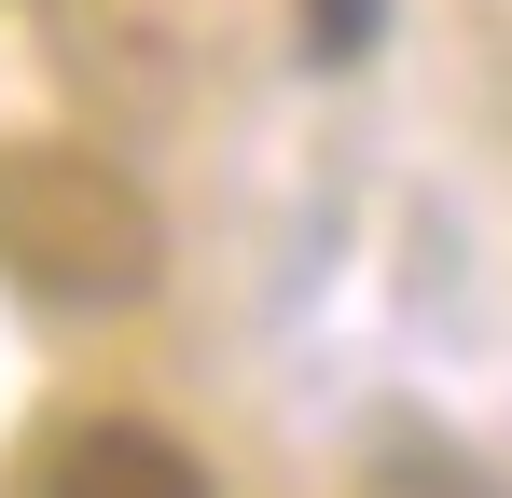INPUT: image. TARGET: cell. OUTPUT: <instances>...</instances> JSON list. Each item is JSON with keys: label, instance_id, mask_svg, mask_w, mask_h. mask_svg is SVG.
<instances>
[{"label": "cell", "instance_id": "1", "mask_svg": "<svg viewBox=\"0 0 512 498\" xmlns=\"http://www.w3.org/2000/svg\"><path fill=\"white\" fill-rule=\"evenodd\" d=\"M153 263H167V222H153V194L111 153H84V139H0V277L28 305H70V319L139 305Z\"/></svg>", "mask_w": 512, "mask_h": 498}, {"label": "cell", "instance_id": "3", "mask_svg": "<svg viewBox=\"0 0 512 498\" xmlns=\"http://www.w3.org/2000/svg\"><path fill=\"white\" fill-rule=\"evenodd\" d=\"M360 42H374V0H305V56H360Z\"/></svg>", "mask_w": 512, "mask_h": 498}, {"label": "cell", "instance_id": "2", "mask_svg": "<svg viewBox=\"0 0 512 498\" xmlns=\"http://www.w3.org/2000/svg\"><path fill=\"white\" fill-rule=\"evenodd\" d=\"M42 498H208V457L180 429H153V415H97V429L56 443Z\"/></svg>", "mask_w": 512, "mask_h": 498}]
</instances>
